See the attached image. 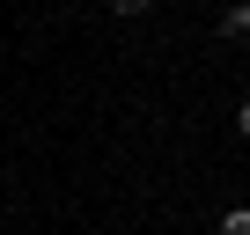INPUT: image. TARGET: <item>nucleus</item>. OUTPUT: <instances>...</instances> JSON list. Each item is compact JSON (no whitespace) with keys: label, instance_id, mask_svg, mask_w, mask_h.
<instances>
[{"label":"nucleus","instance_id":"20e7f679","mask_svg":"<svg viewBox=\"0 0 250 235\" xmlns=\"http://www.w3.org/2000/svg\"><path fill=\"white\" fill-rule=\"evenodd\" d=\"M235 133H243V140H250V103H243V110H235Z\"/></svg>","mask_w":250,"mask_h":235},{"label":"nucleus","instance_id":"7ed1b4c3","mask_svg":"<svg viewBox=\"0 0 250 235\" xmlns=\"http://www.w3.org/2000/svg\"><path fill=\"white\" fill-rule=\"evenodd\" d=\"M110 8H118V15H147L155 0H110Z\"/></svg>","mask_w":250,"mask_h":235},{"label":"nucleus","instance_id":"f03ea898","mask_svg":"<svg viewBox=\"0 0 250 235\" xmlns=\"http://www.w3.org/2000/svg\"><path fill=\"white\" fill-rule=\"evenodd\" d=\"M221 235H250V206H235V213H221Z\"/></svg>","mask_w":250,"mask_h":235},{"label":"nucleus","instance_id":"f257e3e1","mask_svg":"<svg viewBox=\"0 0 250 235\" xmlns=\"http://www.w3.org/2000/svg\"><path fill=\"white\" fill-rule=\"evenodd\" d=\"M221 37H250V0H235V8H221Z\"/></svg>","mask_w":250,"mask_h":235}]
</instances>
